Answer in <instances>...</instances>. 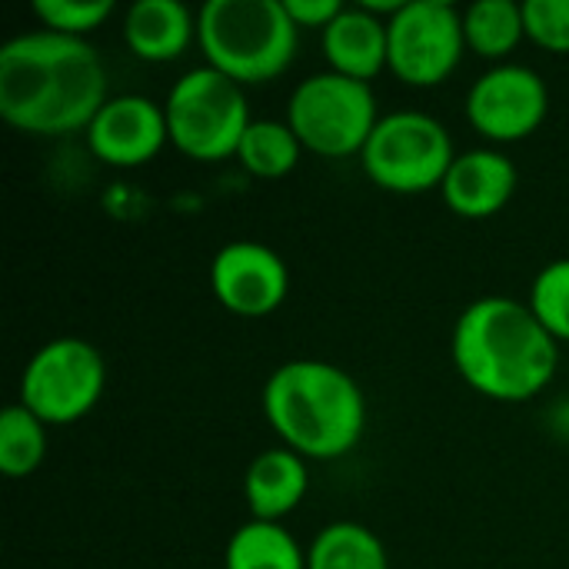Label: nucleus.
Instances as JSON below:
<instances>
[{
  "label": "nucleus",
  "instance_id": "18",
  "mask_svg": "<svg viewBox=\"0 0 569 569\" xmlns=\"http://www.w3.org/2000/svg\"><path fill=\"white\" fill-rule=\"evenodd\" d=\"M307 569H390L380 537L353 520L327 523L307 550Z\"/></svg>",
  "mask_w": 569,
  "mask_h": 569
},
{
  "label": "nucleus",
  "instance_id": "2",
  "mask_svg": "<svg viewBox=\"0 0 569 569\" xmlns=\"http://www.w3.org/2000/svg\"><path fill=\"white\" fill-rule=\"evenodd\" d=\"M453 363L460 377L490 400L523 403L543 393L557 373V337L530 303L513 297L473 300L453 327Z\"/></svg>",
  "mask_w": 569,
  "mask_h": 569
},
{
  "label": "nucleus",
  "instance_id": "17",
  "mask_svg": "<svg viewBox=\"0 0 569 569\" xmlns=\"http://www.w3.org/2000/svg\"><path fill=\"white\" fill-rule=\"evenodd\" d=\"M223 569H307V553L283 523L250 520L233 530Z\"/></svg>",
  "mask_w": 569,
  "mask_h": 569
},
{
  "label": "nucleus",
  "instance_id": "16",
  "mask_svg": "<svg viewBox=\"0 0 569 569\" xmlns=\"http://www.w3.org/2000/svg\"><path fill=\"white\" fill-rule=\"evenodd\" d=\"M197 37V13L180 0H137L123 17L127 47L150 63L177 60Z\"/></svg>",
  "mask_w": 569,
  "mask_h": 569
},
{
  "label": "nucleus",
  "instance_id": "9",
  "mask_svg": "<svg viewBox=\"0 0 569 569\" xmlns=\"http://www.w3.org/2000/svg\"><path fill=\"white\" fill-rule=\"evenodd\" d=\"M390 70L410 87L443 83L463 50V13L450 0H407L397 17L387 20Z\"/></svg>",
  "mask_w": 569,
  "mask_h": 569
},
{
  "label": "nucleus",
  "instance_id": "20",
  "mask_svg": "<svg viewBox=\"0 0 569 569\" xmlns=\"http://www.w3.org/2000/svg\"><path fill=\"white\" fill-rule=\"evenodd\" d=\"M300 137L293 133V127L287 120H250L237 157L240 163L253 173V177H283L300 163Z\"/></svg>",
  "mask_w": 569,
  "mask_h": 569
},
{
  "label": "nucleus",
  "instance_id": "10",
  "mask_svg": "<svg viewBox=\"0 0 569 569\" xmlns=\"http://www.w3.org/2000/svg\"><path fill=\"white\" fill-rule=\"evenodd\" d=\"M547 110V80L527 63H497L467 90L470 123L497 143L530 137L543 123Z\"/></svg>",
  "mask_w": 569,
  "mask_h": 569
},
{
  "label": "nucleus",
  "instance_id": "5",
  "mask_svg": "<svg viewBox=\"0 0 569 569\" xmlns=\"http://www.w3.org/2000/svg\"><path fill=\"white\" fill-rule=\"evenodd\" d=\"M167 127L170 143L190 160H223L237 157V147L250 127L247 93L227 73L207 67L187 70L167 93Z\"/></svg>",
  "mask_w": 569,
  "mask_h": 569
},
{
  "label": "nucleus",
  "instance_id": "25",
  "mask_svg": "<svg viewBox=\"0 0 569 569\" xmlns=\"http://www.w3.org/2000/svg\"><path fill=\"white\" fill-rule=\"evenodd\" d=\"M287 3V13L293 17V23L303 30V27H320L327 30L333 23V17L343 10L337 0H283Z\"/></svg>",
  "mask_w": 569,
  "mask_h": 569
},
{
  "label": "nucleus",
  "instance_id": "3",
  "mask_svg": "<svg viewBox=\"0 0 569 569\" xmlns=\"http://www.w3.org/2000/svg\"><path fill=\"white\" fill-rule=\"evenodd\" d=\"M263 413L290 450L313 460L350 453L367 430L360 383L327 360H287L263 387Z\"/></svg>",
  "mask_w": 569,
  "mask_h": 569
},
{
  "label": "nucleus",
  "instance_id": "11",
  "mask_svg": "<svg viewBox=\"0 0 569 569\" xmlns=\"http://www.w3.org/2000/svg\"><path fill=\"white\" fill-rule=\"evenodd\" d=\"M210 287L230 313L267 317L287 300L290 270L267 243L233 240L217 250L210 263Z\"/></svg>",
  "mask_w": 569,
  "mask_h": 569
},
{
  "label": "nucleus",
  "instance_id": "1",
  "mask_svg": "<svg viewBox=\"0 0 569 569\" xmlns=\"http://www.w3.org/2000/svg\"><path fill=\"white\" fill-rule=\"evenodd\" d=\"M107 67L87 37L33 30L0 47V117L33 137L87 130L107 103Z\"/></svg>",
  "mask_w": 569,
  "mask_h": 569
},
{
  "label": "nucleus",
  "instance_id": "13",
  "mask_svg": "<svg viewBox=\"0 0 569 569\" xmlns=\"http://www.w3.org/2000/svg\"><path fill=\"white\" fill-rule=\"evenodd\" d=\"M517 180L520 173L507 153L477 147V150L457 153V160L450 163L440 183V193L453 213L467 220H483V217L500 213L510 203Z\"/></svg>",
  "mask_w": 569,
  "mask_h": 569
},
{
  "label": "nucleus",
  "instance_id": "19",
  "mask_svg": "<svg viewBox=\"0 0 569 569\" xmlns=\"http://www.w3.org/2000/svg\"><path fill=\"white\" fill-rule=\"evenodd\" d=\"M463 33L470 50H477L487 60H500L520 43V37H527L523 3L477 0L463 10Z\"/></svg>",
  "mask_w": 569,
  "mask_h": 569
},
{
  "label": "nucleus",
  "instance_id": "6",
  "mask_svg": "<svg viewBox=\"0 0 569 569\" xmlns=\"http://www.w3.org/2000/svg\"><path fill=\"white\" fill-rule=\"evenodd\" d=\"M287 123L300 143L323 157L363 153L380 123L373 87L337 70L310 73L297 83L287 103Z\"/></svg>",
  "mask_w": 569,
  "mask_h": 569
},
{
  "label": "nucleus",
  "instance_id": "24",
  "mask_svg": "<svg viewBox=\"0 0 569 569\" xmlns=\"http://www.w3.org/2000/svg\"><path fill=\"white\" fill-rule=\"evenodd\" d=\"M527 37L547 50H569V0H527L523 3Z\"/></svg>",
  "mask_w": 569,
  "mask_h": 569
},
{
  "label": "nucleus",
  "instance_id": "14",
  "mask_svg": "<svg viewBox=\"0 0 569 569\" xmlns=\"http://www.w3.org/2000/svg\"><path fill=\"white\" fill-rule=\"evenodd\" d=\"M323 50L337 73L370 83L383 67H390V33L387 20L367 7H343L323 30Z\"/></svg>",
  "mask_w": 569,
  "mask_h": 569
},
{
  "label": "nucleus",
  "instance_id": "21",
  "mask_svg": "<svg viewBox=\"0 0 569 569\" xmlns=\"http://www.w3.org/2000/svg\"><path fill=\"white\" fill-rule=\"evenodd\" d=\"M47 453V423L30 413L23 403H13L0 413V470L7 477H27L43 463Z\"/></svg>",
  "mask_w": 569,
  "mask_h": 569
},
{
  "label": "nucleus",
  "instance_id": "8",
  "mask_svg": "<svg viewBox=\"0 0 569 569\" xmlns=\"http://www.w3.org/2000/svg\"><path fill=\"white\" fill-rule=\"evenodd\" d=\"M103 387V353L80 337H57L27 360L20 377V403L47 427H60L90 413Z\"/></svg>",
  "mask_w": 569,
  "mask_h": 569
},
{
  "label": "nucleus",
  "instance_id": "22",
  "mask_svg": "<svg viewBox=\"0 0 569 569\" xmlns=\"http://www.w3.org/2000/svg\"><path fill=\"white\" fill-rule=\"evenodd\" d=\"M530 310L557 340H569V257L547 263L533 277Z\"/></svg>",
  "mask_w": 569,
  "mask_h": 569
},
{
  "label": "nucleus",
  "instance_id": "7",
  "mask_svg": "<svg viewBox=\"0 0 569 569\" xmlns=\"http://www.w3.org/2000/svg\"><path fill=\"white\" fill-rule=\"evenodd\" d=\"M453 160L450 130L423 110L380 117L360 153L367 177L390 193H423L440 187Z\"/></svg>",
  "mask_w": 569,
  "mask_h": 569
},
{
  "label": "nucleus",
  "instance_id": "4",
  "mask_svg": "<svg viewBox=\"0 0 569 569\" xmlns=\"http://www.w3.org/2000/svg\"><path fill=\"white\" fill-rule=\"evenodd\" d=\"M197 40L207 63L243 87L273 80L290 67L300 27L283 0H207L197 13Z\"/></svg>",
  "mask_w": 569,
  "mask_h": 569
},
{
  "label": "nucleus",
  "instance_id": "15",
  "mask_svg": "<svg viewBox=\"0 0 569 569\" xmlns=\"http://www.w3.org/2000/svg\"><path fill=\"white\" fill-rule=\"evenodd\" d=\"M307 487H310L307 463L290 447H270L257 453L243 477L247 507L253 520H267V523H280L287 513H293L307 497Z\"/></svg>",
  "mask_w": 569,
  "mask_h": 569
},
{
  "label": "nucleus",
  "instance_id": "23",
  "mask_svg": "<svg viewBox=\"0 0 569 569\" xmlns=\"http://www.w3.org/2000/svg\"><path fill=\"white\" fill-rule=\"evenodd\" d=\"M33 13L43 23V30L87 37L113 13V0H37Z\"/></svg>",
  "mask_w": 569,
  "mask_h": 569
},
{
  "label": "nucleus",
  "instance_id": "12",
  "mask_svg": "<svg viewBox=\"0 0 569 569\" xmlns=\"http://www.w3.org/2000/svg\"><path fill=\"white\" fill-rule=\"evenodd\" d=\"M170 140L167 110L143 93L110 97L87 127V143L110 167H140Z\"/></svg>",
  "mask_w": 569,
  "mask_h": 569
}]
</instances>
